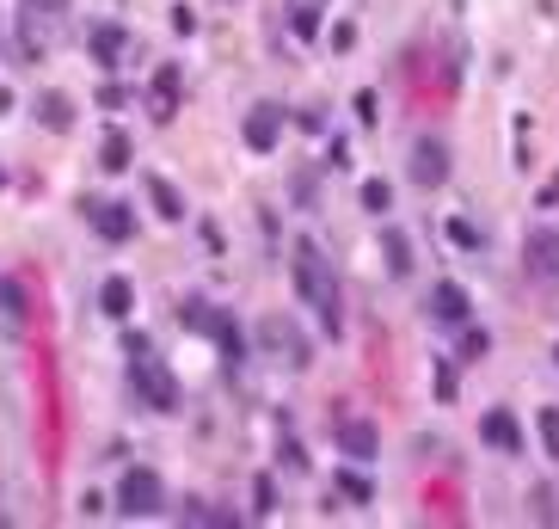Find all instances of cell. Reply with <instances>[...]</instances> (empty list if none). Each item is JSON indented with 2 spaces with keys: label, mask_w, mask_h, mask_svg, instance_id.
<instances>
[{
  "label": "cell",
  "mask_w": 559,
  "mask_h": 529,
  "mask_svg": "<svg viewBox=\"0 0 559 529\" xmlns=\"http://www.w3.org/2000/svg\"><path fill=\"white\" fill-rule=\"evenodd\" d=\"M167 505V493H160V474L154 468H130L123 480H117V511L123 517H154Z\"/></svg>",
  "instance_id": "7a4b0ae2"
},
{
  "label": "cell",
  "mask_w": 559,
  "mask_h": 529,
  "mask_svg": "<svg viewBox=\"0 0 559 529\" xmlns=\"http://www.w3.org/2000/svg\"><path fill=\"white\" fill-rule=\"evenodd\" d=\"M240 136H246V148L271 154V148H277V136H283V111L277 105H252V111H246V123H240Z\"/></svg>",
  "instance_id": "277c9868"
},
{
  "label": "cell",
  "mask_w": 559,
  "mask_h": 529,
  "mask_svg": "<svg viewBox=\"0 0 559 529\" xmlns=\"http://www.w3.org/2000/svg\"><path fill=\"white\" fill-rule=\"evenodd\" d=\"M554 357H559V351H554Z\"/></svg>",
  "instance_id": "d6a6232c"
},
{
  "label": "cell",
  "mask_w": 559,
  "mask_h": 529,
  "mask_svg": "<svg viewBox=\"0 0 559 529\" xmlns=\"http://www.w3.org/2000/svg\"><path fill=\"white\" fill-rule=\"evenodd\" d=\"M130 302H136V283H130V278H105V289H99L105 320H123V315H130Z\"/></svg>",
  "instance_id": "4fadbf2b"
},
{
  "label": "cell",
  "mask_w": 559,
  "mask_h": 529,
  "mask_svg": "<svg viewBox=\"0 0 559 529\" xmlns=\"http://www.w3.org/2000/svg\"><path fill=\"white\" fill-rule=\"evenodd\" d=\"M185 320H191L197 333H215V326H221L228 315H215V308H203V302H185Z\"/></svg>",
  "instance_id": "7402d4cb"
},
{
  "label": "cell",
  "mask_w": 559,
  "mask_h": 529,
  "mask_svg": "<svg viewBox=\"0 0 559 529\" xmlns=\"http://www.w3.org/2000/svg\"><path fill=\"white\" fill-rule=\"evenodd\" d=\"M332 50H338V56H345V50H356V25H338V32H332Z\"/></svg>",
  "instance_id": "4316f807"
},
{
  "label": "cell",
  "mask_w": 559,
  "mask_h": 529,
  "mask_svg": "<svg viewBox=\"0 0 559 529\" xmlns=\"http://www.w3.org/2000/svg\"><path fill=\"white\" fill-rule=\"evenodd\" d=\"M148 204H154V210H160V222H178V215H185V197H178V185L173 178H148Z\"/></svg>",
  "instance_id": "8fae6325"
},
{
  "label": "cell",
  "mask_w": 559,
  "mask_h": 529,
  "mask_svg": "<svg viewBox=\"0 0 559 529\" xmlns=\"http://www.w3.org/2000/svg\"><path fill=\"white\" fill-rule=\"evenodd\" d=\"M136 382H141V394H148L160 413H173V406H178V382L167 376V369H160V363H148L141 351H136Z\"/></svg>",
  "instance_id": "5b68a950"
},
{
  "label": "cell",
  "mask_w": 559,
  "mask_h": 529,
  "mask_svg": "<svg viewBox=\"0 0 559 529\" xmlns=\"http://www.w3.org/2000/svg\"><path fill=\"white\" fill-rule=\"evenodd\" d=\"M289 271H295V296H302V302L320 315L326 339H338V333H345V302H338V278H332V265L320 259V247H308V241H302Z\"/></svg>",
  "instance_id": "6da1fadb"
},
{
  "label": "cell",
  "mask_w": 559,
  "mask_h": 529,
  "mask_svg": "<svg viewBox=\"0 0 559 529\" xmlns=\"http://www.w3.org/2000/svg\"><path fill=\"white\" fill-rule=\"evenodd\" d=\"M412 178H419L424 191H437V185L449 178V148H443L437 136H424L419 148H412Z\"/></svg>",
  "instance_id": "3957f363"
},
{
  "label": "cell",
  "mask_w": 559,
  "mask_h": 529,
  "mask_svg": "<svg viewBox=\"0 0 559 529\" xmlns=\"http://www.w3.org/2000/svg\"><path fill=\"white\" fill-rule=\"evenodd\" d=\"M338 443H345V456L369 461V456H375V443H382V437H375V424H369V419H338Z\"/></svg>",
  "instance_id": "9c48e42d"
},
{
  "label": "cell",
  "mask_w": 559,
  "mask_h": 529,
  "mask_svg": "<svg viewBox=\"0 0 559 529\" xmlns=\"http://www.w3.org/2000/svg\"><path fill=\"white\" fill-rule=\"evenodd\" d=\"M338 493H345L350 505H369V498H375V480L356 474V468H338Z\"/></svg>",
  "instance_id": "ac0fdd59"
},
{
  "label": "cell",
  "mask_w": 559,
  "mask_h": 529,
  "mask_svg": "<svg viewBox=\"0 0 559 529\" xmlns=\"http://www.w3.org/2000/svg\"><path fill=\"white\" fill-rule=\"evenodd\" d=\"M437 394H443V400H455V369H449V363H437Z\"/></svg>",
  "instance_id": "83f0119b"
},
{
  "label": "cell",
  "mask_w": 559,
  "mask_h": 529,
  "mask_svg": "<svg viewBox=\"0 0 559 529\" xmlns=\"http://www.w3.org/2000/svg\"><path fill=\"white\" fill-rule=\"evenodd\" d=\"M86 43H93V56H99L105 68L123 56V32H117V25H93V37H86Z\"/></svg>",
  "instance_id": "e0dca14e"
},
{
  "label": "cell",
  "mask_w": 559,
  "mask_h": 529,
  "mask_svg": "<svg viewBox=\"0 0 559 529\" xmlns=\"http://www.w3.org/2000/svg\"><path fill=\"white\" fill-rule=\"evenodd\" d=\"M443 234H449L455 247H480V228H473V222H461V215H449V222H443Z\"/></svg>",
  "instance_id": "603a6c76"
},
{
  "label": "cell",
  "mask_w": 559,
  "mask_h": 529,
  "mask_svg": "<svg viewBox=\"0 0 559 529\" xmlns=\"http://www.w3.org/2000/svg\"><path fill=\"white\" fill-rule=\"evenodd\" d=\"M289 25H295V37H314L320 32V0H295V19Z\"/></svg>",
  "instance_id": "44dd1931"
},
{
  "label": "cell",
  "mask_w": 559,
  "mask_h": 529,
  "mask_svg": "<svg viewBox=\"0 0 559 529\" xmlns=\"http://www.w3.org/2000/svg\"><path fill=\"white\" fill-rule=\"evenodd\" d=\"M130 154H136L130 130H105V141H99V167H105V173H123V167H130Z\"/></svg>",
  "instance_id": "30bf717a"
},
{
  "label": "cell",
  "mask_w": 559,
  "mask_h": 529,
  "mask_svg": "<svg viewBox=\"0 0 559 529\" xmlns=\"http://www.w3.org/2000/svg\"><path fill=\"white\" fill-rule=\"evenodd\" d=\"M86 215H93V228H99L105 241H130V234H136L130 204H86Z\"/></svg>",
  "instance_id": "52a82bcc"
},
{
  "label": "cell",
  "mask_w": 559,
  "mask_h": 529,
  "mask_svg": "<svg viewBox=\"0 0 559 529\" xmlns=\"http://www.w3.org/2000/svg\"><path fill=\"white\" fill-rule=\"evenodd\" d=\"M541 443H547V456L559 461V406H547V413H541Z\"/></svg>",
  "instance_id": "cb8c5ba5"
},
{
  "label": "cell",
  "mask_w": 559,
  "mask_h": 529,
  "mask_svg": "<svg viewBox=\"0 0 559 529\" xmlns=\"http://www.w3.org/2000/svg\"><path fill=\"white\" fill-rule=\"evenodd\" d=\"M387 204H393V185H387V178H363V210L387 215Z\"/></svg>",
  "instance_id": "ffe728a7"
},
{
  "label": "cell",
  "mask_w": 559,
  "mask_h": 529,
  "mask_svg": "<svg viewBox=\"0 0 559 529\" xmlns=\"http://www.w3.org/2000/svg\"><path fill=\"white\" fill-rule=\"evenodd\" d=\"M430 302H437V320H455V326L467 320V296H461L455 283H437V296H430Z\"/></svg>",
  "instance_id": "2e32d148"
},
{
  "label": "cell",
  "mask_w": 559,
  "mask_h": 529,
  "mask_svg": "<svg viewBox=\"0 0 559 529\" xmlns=\"http://www.w3.org/2000/svg\"><path fill=\"white\" fill-rule=\"evenodd\" d=\"M6 105H13V93H6V87H0V111H6Z\"/></svg>",
  "instance_id": "1f68e13d"
},
{
  "label": "cell",
  "mask_w": 559,
  "mask_h": 529,
  "mask_svg": "<svg viewBox=\"0 0 559 529\" xmlns=\"http://www.w3.org/2000/svg\"><path fill=\"white\" fill-rule=\"evenodd\" d=\"M258 339H265V345H283L289 357H302V351H295V326H289V320H265Z\"/></svg>",
  "instance_id": "d6986e66"
},
{
  "label": "cell",
  "mask_w": 559,
  "mask_h": 529,
  "mask_svg": "<svg viewBox=\"0 0 559 529\" xmlns=\"http://www.w3.org/2000/svg\"><path fill=\"white\" fill-rule=\"evenodd\" d=\"M480 437H486L491 450H504V456H523V424L510 419L504 406H491L486 419H480Z\"/></svg>",
  "instance_id": "8992f818"
},
{
  "label": "cell",
  "mask_w": 559,
  "mask_h": 529,
  "mask_svg": "<svg viewBox=\"0 0 559 529\" xmlns=\"http://www.w3.org/2000/svg\"><path fill=\"white\" fill-rule=\"evenodd\" d=\"M271 498H277V493H271V480H252V505H258V511H271Z\"/></svg>",
  "instance_id": "f546056e"
},
{
  "label": "cell",
  "mask_w": 559,
  "mask_h": 529,
  "mask_svg": "<svg viewBox=\"0 0 559 529\" xmlns=\"http://www.w3.org/2000/svg\"><path fill=\"white\" fill-rule=\"evenodd\" d=\"M25 6H32V13H62L68 0H25Z\"/></svg>",
  "instance_id": "4dcf8cb0"
},
{
  "label": "cell",
  "mask_w": 559,
  "mask_h": 529,
  "mask_svg": "<svg viewBox=\"0 0 559 529\" xmlns=\"http://www.w3.org/2000/svg\"><path fill=\"white\" fill-rule=\"evenodd\" d=\"M356 123H375V93H356Z\"/></svg>",
  "instance_id": "f1b7e54d"
},
{
  "label": "cell",
  "mask_w": 559,
  "mask_h": 529,
  "mask_svg": "<svg viewBox=\"0 0 559 529\" xmlns=\"http://www.w3.org/2000/svg\"><path fill=\"white\" fill-rule=\"evenodd\" d=\"M148 99H154V117H160V123L178 111V68H173V62L154 74V93H148Z\"/></svg>",
  "instance_id": "7c38bea8"
},
{
  "label": "cell",
  "mask_w": 559,
  "mask_h": 529,
  "mask_svg": "<svg viewBox=\"0 0 559 529\" xmlns=\"http://www.w3.org/2000/svg\"><path fill=\"white\" fill-rule=\"evenodd\" d=\"M0 308H6V315H25V289L13 278H0Z\"/></svg>",
  "instance_id": "d4e9b609"
},
{
  "label": "cell",
  "mask_w": 559,
  "mask_h": 529,
  "mask_svg": "<svg viewBox=\"0 0 559 529\" xmlns=\"http://www.w3.org/2000/svg\"><path fill=\"white\" fill-rule=\"evenodd\" d=\"M123 99H130V93H123L117 80H105V87H99V105H105V111H123Z\"/></svg>",
  "instance_id": "484cf974"
},
{
  "label": "cell",
  "mask_w": 559,
  "mask_h": 529,
  "mask_svg": "<svg viewBox=\"0 0 559 529\" xmlns=\"http://www.w3.org/2000/svg\"><path fill=\"white\" fill-rule=\"evenodd\" d=\"M528 271L535 278H559V234H547V228L528 234Z\"/></svg>",
  "instance_id": "ba28073f"
},
{
  "label": "cell",
  "mask_w": 559,
  "mask_h": 529,
  "mask_svg": "<svg viewBox=\"0 0 559 529\" xmlns=\"http://www.w3.org/2000/svg\"><path fill=\"white\" fill-rule=\"evenodd\" d=\"M382 252H387V271H393V278H406V271H412V247H406V234H400V228H387V234H382Z\"/></svg>",
  "instance_id": "9a60e30c"
},
{
  "label": "cell",
  "mask_w": 559,
  "mask_h": 529,
  "mask_svg": "<svg viewBox=\"0 0 559 529\" xmlns=\"http://www.w3.org/2000/svg\"><path fill=\"white\" fill-rule=\"evenodd\" d=\"M37 123H43V130H68L74 105L62 99V93H43V99H37Z\"/></svg>",
  "instance_id": "5bb4252c"
}]
</instances>
